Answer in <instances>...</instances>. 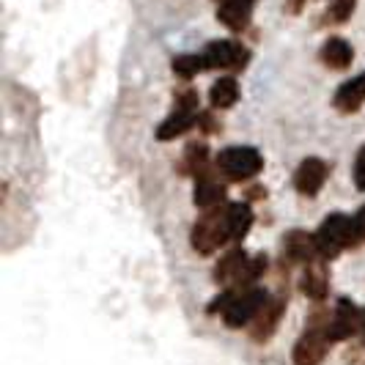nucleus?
<instances>
[{"label": "nucleus", "instance_id": "obj_1", "mask_svg": "<svg viewBox=\"0 0 365 365\" xmlns=\"http://www.w3.org/2000/svg\"><path fill=\"white\" fill-rule=\"evenodd\" d=\"M231 242V228H228V203L203 212L195 220L192 231H190V245L198 256H215L220 247H225Z\"/></svg>", "mask_w": 365, "mask_h": 365}, {"label": "nucleus", "instance_id": "obj_2", "mask_svg": "<svg viewBox=\"0 0 365 365\" xmlns=\"http://www.w3.org/2000/svg\"><path fill=\"white\" fill-rule=\"evenodd\" d=\"M215 165L225 182H250L264 170V157L253 146H228L215 157Z\"/></svg>", "mask_w": 365, "mask_h": 365}, {"label": "nucleus", "instance_id": "obj_3", "mask_svg": "<svg viewBox=\"0 0 365 365\" xmlns=\"http://www.w3.org/2000/svg\"><path fill=\"white\" fill-rule=\"evenodd\" d=\"M267 299H269V294L258 289V286H253V289H228V305L222 311V324L231 329L250 327Z\"/></svg>", "mask_w": 365, "mask_h": 365}, {"label": "nucleus", "instance_id": "obj_4", "mask_svg": "<svg viewBox=\"0 0 365 365\" xmlns=\"http://www.w3.org/2000/svg\"><path fill=\"white\" fill-rule=\"evenodd\" d=\"M351 245V217L349 215H329L322 220V225L316 228V247L319 256L324 261H332L335 256H341L344 250H349Z\"/></svg>", "mask_w": 365, "mask_h": 365}, {"label": "nucleus", "instance_id": "obj_5", "mask_svg": "<svg viewBox=\"0 0 365 365\" xmlns=\"http://www.w3.org/2000/svg\"><path fill=\"white\" fill-rule=\"evenodd\" d=\"M203 58L209 69L217 72H242L250 63V50L234 38H215L203 47Z\"/></svg>", "mask_w": 365, "mask_h": 365}, {"label": "nucleus", "instance_id": "obj_6", "mask_svg": "<svg viewBox=\"0 0 365 365\" xmlns=\"http://www.w3.org/2000/svg\"><path fill=\"white\" fill-rule=\"evenodd\" d=\"M360 332H363V311L351 299L341 297L338 305L332 308V322H329V332H327L329 341L332 344L349 341V338H354Z\"/></svg>", "mask_w": 365, "mask_h": 365}, {"label": "nucleus", "instance_id": "obj_7", "mask_svg": "<svg viewBox=\"0 0 365 365\" xmlns=\"http://www.w3.org/2000/svg\"><path fill=\"white\" fill-rule=\"evenodd\" d=\"M329 344L332 341H329L327 329L305 327V332L294 344V365H322L324 357H327Z\"/></svg>", "mask_w": 365, "mask_h": 365}, {"label": "nucleus", "instance_id": "obj_8", "mask_svg": "<svg viewBox=\"0 0 365 365\" xmlns=\"http://www.w3.org/2000/svg\"><path fill=\"white\" fill-rule=\"evenodd\" d=\"M283 311H286V297H280V294H269V299H267V302H264V308L258 311V316L253 319V324L247 327L250 338H253L256 344H267V341L274 335L277 324H280Z\"/></svg>", "mask_w": 365, "mask_h": 365}, {"label": "nucleus", "instance_id": "obj_9", "mask_svg": "<svg viewBox=\"0 0 365 365\" xmlns=\"http://www.w3.org/2000/svg\"><path fill=\"white\" fill-rule=\"evenodd\" d=\"M327 176H329V165L324 163V160H319V157H305V160L299 163V168H297V173H294V190H297L299 195H305V198H313V195L322 192Z\"/></svg>", "mask_w": 365, "mask_h": 365}, {"label": "nucleus", "instance_id": "obj_10", "mask_svg": "<svg viewBox=\"0 0 365 365\" xmlns=\"http://www.w3.org/2000/svg\"><path fill=\"white\" fill-rule=\"evenodd\" d=\"M283 258L289 264H302L308 267L313 261H319V247H316V234H308L302 228H294L283 237Z\"/></svg>", "mask_w": 365, "mask_h": 365}, {"label": "nucleus", "instance_id": "obj_11", "mask_svg": "<svg viewBox=\"0 0 365 365\" xmlns=\"http://www.w3.org/2000/svg\"><path fill=\"white\" fill-rule=\"evenodd\" d=\"M192 203L201 209V212H212L225 206V184L220 179L217 165L212 173H206L201 179H195V190H192Z\"/></svg>", "mask_w": 365, "mask_h": 365}, {"label": "nucleus", "instance_id": "obj_12", "mask_svg": "<svg viewBox=\"0 0 365 365\" xmlns=\"http://www.w3.org/2000/svg\"><path fill=\"white\" fill-rule=\"evenodd\" d=\"M299 292L305 294L311 302H316V305H322V302L327 299V294H329V272H327V264H324V258L313 261V264H308V267L302 269V277H299Z\"/></svg>", "mask_w": 365, "mask_h": 365}, {"label": "nucleus", "instance_id": "obj_13", "mask_svg": "<svg viewBox=\"0 0 365 365\" xmlns=\"http://www.w3.org/2000/svg\"><path fill=\"white\" fill-rule=\"evenodd\" d=\"M215 170V160L209 157V146L203 140H192L184 148L182 160H179V173L190 179H201L206 173Z\"/></svg>", "mask_w": 365, "mask_h": 365}, {"label": "nucleus", "instance_id": "obj_14", "mask_svg": "<svg viewBox=\"0 0 365 365\" xmlns=\"http://www.w3.org/2000/svg\"><path fill=\"white\" fill-rule=\"evenodd\" d=\"M365 105V72L354 74L351 80H346L335 96H332V108L344 115H351Z\"/></svg>", "mask_w": 365, "mask_h": 365}, {"label": "nucleus", "instance_id": "obj_15", "mask_svg": "<svg viewBox=\"0 0 365 365\" xmlns=\"http://www.w3.org/2000/svg\"><path fill=\"white\" fill-rule=\"evenodd\" d=\"M247 253L242 250V247H234V250H228L225 256H220V261L215 264V283L217 286H225V289H234L237 286V280L242 277V269H245V264H247Z\"/></svg>", "mask_w": 365, "mask_h": 365}, {"label": "nucleus", "instance_id": "obj_16", "mask_svg": "<svg viewBox=\"0 0 365 365\" xmlns=\"http://www.w3.org/2000/svg\"><path fill=\"white\" fill-rule=\"evenodd\" d=\"M217 19L234 34H242L250 28V19H253V3L247 0H222L217 3Z\"/></svg>", "mask_w": 365, "mask_h": 365}, {"label": "nucleus", "instance_id": "obj_17", "mask_svg": "<svg viewBox=\"0 0 365 365\" xmlns=\"http://www.w3.org/2000/svg\"><path fill=\"white\" fill-rule=\"evenodd\" d=\"M322 63L327 66V69H335V72H344L351 66V61H354V50H351V44H349L346 38L341 36H329L324 44H322Z\"/></svg>", "mask_w": 365, "mask_h": 365}, {"label": "nucleus", "instance_id": "obj_18", "mask_svg": "<svg viewBox=\"0 0 365 365\" xmlns=\"http://www.w3.org/2000/svg\"><path fill=\"white\" fill-rule=\"evenodd\" d=\"M192 127H198V113H187V110H173L168 118H165L163 124L157 127V140H176V138H182L187 135Z\"/></svg>", "mask_w": 365, "mask_h": 365}, {"label": "nucleus", "instance_id": "obj_19", "mask_svg": "<svg viewBox=\"0 0 365 365\" xmlns=\"http://www.w3.org/2000/svg\"><path fill=\"white\" fill-rule=\"evenodd\" d=\"M239 102V83L237 77H231V74H225V77H220L212 83V88H209V105L215 110H228L234 108Z\"/></svg>", "mask_w": 365, "mask_h": 365}, {"label": "nucleus", "instance_id": "obj_20", "mask_svg": "<svg viewBox=\"0 0 365 365\" xmlns=\"http://www.w3.org/2000/svg\"><path fill=\"white\" fill-rule=\"evenodd\" d=\"M228 228H231V242H242L253 228V209L247 203H228Z\"/></svg>", "mask_w": 365, "mask_h": 365}, {"label": "nucleus", "instance_id": "obj_21", "mask_svg": "<svg viewBox=\"0 0 365 365\" xmlns=\"http://www.w3.org/2000/svg\"><path fill=\"white\" fill-rule=\"evenodd\" d=\"M170 69H173L176 77H182V80H192V77H198L209 66H206L203 53H182L170 61Z\"/></svg>", "mask_w": 365, "mask_h": 365}, {"label": "nucleus", "instance_id": "obj_22", "mask_svg": "<svg viewBox=\"0 0 365 365\" xmlns=\"http://www.w3.org/2000/svg\"><path fill=\"white\" fill-rule=\"evenodd\" d=\"M354 9H357V0H332V6H329V14L327 17L332 19V22H346V19H351V14H354Z\"/></svg>", "mask_w": 365, "mask_h": 365}, {"label": "nucleus", "instance_id": "obj_23", "mask_svg": "<svg viewBox=\"0 0 365 365\" xmlns=\"http://www.w3.org/2000/svg\"><path fill=\"white\" fill-rule=\"evenodd\" d=\"M173 110H187V113H198V91L184 88V91L173 93Z\"/></svg>", "mask_w": 365, "mask_h": 365}, {"label": "nucleus", "instance_id": "obj_24", "mask_svg": "<svg viewBox=\"0 0 365 365\" xmlns=\"http://www.w3.org/2000/svg\"><path fill=\"white\" fill-rule=\"evenodd\" d=\"M365 242V206H360V212L357 215H351V250L354 247H360Z\"/></svg>", "mask_w": 365, "mask_h": 365}, {"label": "nucleus", "instance_id": "obj_25", "mask_svg": "<svg viewBox=\"0 0 365 365\" xmlns=\"http://www.w3.org/2000/svg\"><path fill=\"white\" fill-rule=\"evenodd\" d=\"M354 187L365 192V146L357 151V157H354Z\"/></svg>", "mask_w": 365, "mask_h": 365}, {"label": "nucleus", "instance_id": "obj_26", "mask_svg": "<svg viewBox=\"0 0 365 365\" xmlns=\"http://www.w3.org/2000/svg\"><path fill=\"white\" fill-rule=\"evenodd\" d=\"M198 129L201 132H220V124L215 121L212 113H198Z\"/></svg>", "mask_w": 365, "mask_h": 365}, {"label": "nucleus", "instance_id": "obj_27", "mask_svg": "<svg viewBox=\"0 0 365 365\" xmlns=\"http://www.w3.org/2000/svg\"><path fill=\"white\" fill-rule=\"evenodd\" d=\"M302 6H305V0H286L289 14H299V11H302Z\"/></svg>", "mask_w": 365, "mask_h": 365}, {"label": "nucleus", "instance_id": "obj_28", "mask_svg": "<svg viewBox=\"0 0 365 365\" xmlns=\"http://www.w3.org/2000/svg\"><path fill=\"white\" fill-rule=\"evenodd\" d=\"M360 335H363V341H365V308H363V332H360Z\"/></svg>", "mask_w": 365, "mask_h": 365}, {"label": "nucleus", "instance_id": "obj_29", "mask_svg": "<svg viewBox=\"0 0 365 365\" xmlns=\"http://www.w3.org/2000/svg\"><path fill=\"white\" fill-rule=\"evenodd\" d=\"M217 3H222V0H217ZM247 3H253V0H247Z\"/></svg>", "mask_w": 365, "mask_h": 365}]
</instances>
